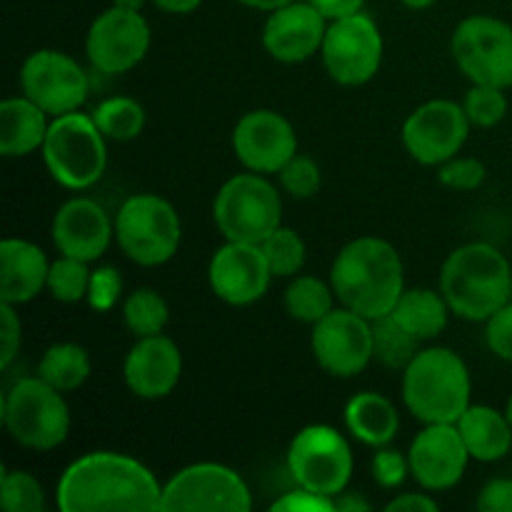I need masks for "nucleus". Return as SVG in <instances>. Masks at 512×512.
Listing matches in <instances>:
<instances>
[{"instance_id": "nucleus-1", "label": "nucleus", "mask_w": 512, "mask_h": 512, "mask_svg": "<svg viewBox=\"0 0 512 512\" xmlns=\"http://www.w3.org/2000/svg\"><path fill=\"white\" fill-rule=\"evenodd\" d=\"M163 488L140 460L110 450H95L73 460L55 488L63 512H155Z\"/></svg>"}, {"instance_id": "nucleus-2", "label": "nucleus", "mask_w": 512, "mask_h": 512, "mask_svg": "<svg viewBox=\"0 0 512 512\" xmlns=\"http://www.w3.org/2000/svg\"><path fill=\"white\" fill-rule=\"evenodd\" d=\"M330 285L343 308L368 320L385 318L405 290L403 260L393 243L363 235L335 255Z\"/></svg>"}, {"instance_id": "nucleus-3", "label": "nucleus", "mask_w": 512, "mask_h": 512, "mask_svg": "<svg viewBox=\"0 0 512 512\" xmlns=\"http://www.w3.org/2000/svg\"><path fill=\"white\" fill-rule=\"evenodd\" d=\"M440 293L458 318L485 323L510 303L512 270L508 258L490 243L460 245L445 258Z\"/></svg>"}, {"instance_id": "nucleus-4", "label": "nucleus", "mask_w": 512, "mask_h": 512, "mask_svg": "<svg viewBox=\"0 0 512 512\" xmlns=\"http://www.w3.org/2000/svg\"><path fill=\"white\" fill-rule=\"evenodd\" d=\"M470 370L450 348H425L403 370V403L423 425L458 423L470 408Z\"/></svg>"}, {"instance_id": "nucleus-5", "label": "nucleus", "mask_w": 512, "mask_h": 512, "mask_svg": "<svg viewBox=\"0 0 512 512\" xmlns=\"http://www.w3.org/2000/svg\"><path fill=\"white\" fill-rule=\"evenodd\" d=\"M108 138L85 113L55 115L40 148L50 178L68 190H88L108 168Z\"/></svg>"}, {"instance_id": "nucleus-6", "label": "nucleus", "mask_w": 512, "mask_h": 512, "mask_svg": "<svg viewBox=\"0 0 512 512\" xmlns=\"http://www.w3.org/2000/svg\"><path fill=\"white\" fill-rule=\"evenodd\" d=\"M63 395L40 375L15 380L3 395V425L10 438L38 453L60 448L70 433V408Z\"/></svg>"}, {"instance_id": "nucleus-7", "label": "nucleus", "mask_w": 512, "mask_h": 512, "mask_svg": "<svg viewBox=\"0 0 512 512\" xmlns=\"http://www.w3.org/2000/svg\"><path fill=\"white\" fill-rule=\"evenodd\" d=\"M215 228L225 240L260 245L283 220V198L260 173L233 175L213 200Z\"/></svg>"}, {"instance_id": "nucleus-8", "label": "nucleus", "mask_w": 512, "mask_h": 512, "mask_svg": "<svg viewBox=\"0 0 512 512\" xmlns=\"http://www.w3.org/2000/svg\"><path fill=\"white\" fill-rule=\"evenodd\" d=\"M183 228L178 210L165 198L140 193L125 200L115 215V240L125 258L143 268H158L178 253Z\"/></svg>"}, {"instance_id": "nucleus-9", "label": "nucleus", "mask_w": 512, "mask_h": 512, "mask_svg": "<svg viewBox=\"0 0 512 512\" xmlns=\"http://www.w3.org/2000/svg\"><path fill=\"white\" fill-rule=\"evenodd\" d=\"M288 473L295 485L338 498L353 478V450L338 428L325 423L305 425L288 445Z\"/></svg>"}, {"instance_id": "nucleus-10", "label": "nucleus", "mask_w": 512, "mask_h": 512, "mask_svg": "<svg viewBox=\"0 0 512 512\" xmlns=\"http://www.w3.org/2000/svg\"><path fill=\"white\" fill-rule=\"evenodd\" d=\"M450 53L470 83L512 88V25L505 20L493 15L460 20L450 38Z\"/></svg>"}, {"instance_id": "nucleus-11", "label": "nucleus", "mask_w": 512, "mask_h": 512, "mask_svg": "<svg viewBox=\"0 0 512 512\" xmlns=\"http://www.w3.org/2000/svg\"><path fill=\"white\" fill-rule=\"evenodd\" d=\"M163 512H250L253 495L240 473L220 463H195L163 485Z\"/></svg>"}, {"instance_id": "nucleus-12", "label": "nucleus", "mask_w": 512, "mask_h": 512, "mask_svg": "<svg viewBox=\"0 0 512 512\" xmlns=\"http://www.w3.org/2000/svg\"><path fill=\"white\" fill-rule=\"evenodd\" d=\"M330 78L345 88H358L375 78L383 63V35L375 20L363 10L330 20L320 48Z\"/></svg>"}, {"instance_id": "nucleus-13", "label": "nucleus", "mask_w": 512, "mask_h": 512, "mask_svg": "<svg viewBox=\"0 0 512 512\" xmlns=\"http://www.w3.org/2000/svg\"><path fill=\"white\" fill-rule=\"evenodd\" d=\"M20 88L25 98L55 118L80 110V105L88 100L90 80L78 60L68 53L43 48L25 58L20 68Z\"/></svg>"}, {"instance_id": "nucleus-14", "label": "nucleus", "mask_w": 512, "mask_h": 512, "mask_svg": "<svg viewBox=\"0 0 512 512\" xmlns=\"http://www.w3.org/2000/svg\"><path fill=\"white\" fill-rule=\"evenodd\" d=\"M470 120L465 108L455 100H428L405 118L400 140L403 148L420 165L438 168L445 160L460 155L468 143Z\"/></svg>"}, {"instance_id": "nucleus-15", "label": "nucleus", "mask_w": 512, "mask_h": 512, "mask_svg": "<svg viewBox=\"0 0 512 512\" xmlns=\"http://www.w3.org/2000/svg\"><path fill=\"white\" fill-rule=\"evenodd\" d=\"M310 350L333 378H355L373 363V320L348 308H335L310 330Z\"/></svg>"}, {"instance_id": "nucleus-16", "label": "nucleus", "mask_w": 512, "mask_h": 512, "mask_svg": "<svg viewBox=\"0 0 512 512\" xmlns=\"http://www.w3.org/2000/svg\"><path fill=\"white\" fill-rule=\"evenodd\" d=\"M150 50V25L140 10L110 5L90 23L85 55L98 73L120 75L133 70Z\"/></svg>"}, {"instance_id": "nucleus-17", "label": "nucleus", "mask_w": 512, "mask_h": 512, "mask_svg": "<svg viewBox=\"0 0 512 512\" xmlns=\"http://www.w3.org/2000/svg\"><path fill=\"white\" fill-rule=\"evenodd\" d=\"M233 153L240 165L260 175H278L298 153L293 123L278 110H250L233 128Z\"/></svg>"}, {"instance_id": "nucleus-18", "label": "nucleus", "mask_w": 512, "mask_h": 512, "mask_svg": "<svg viewBox=\"0 0 512 512\" xmlns=\"http://www.w3.org/2000/svg\"><path fill=\"white\" fill-rule=\"evenodd\" d=\"M470 453L455 423H430L420 430L408 448L410 475L430 493L450 490L463 480Z\"/></svg>"}, {"instance_id": "nucleus-19", "label": "nucleus", "mask_w": 512, "mask_h": 512, "mask_svg": "<svg viewBox=\"0 0 512 512\" xmlns=\"http://www.w3.org/2000/svg\"><path fill=\"white\" fill-rule=\"evenodd\" d=\"M270 280H273V273H270L268 260H265L263 248L255 243L225 240V245H220L210 258V290L215 298L235 308L258 303L268 293Z\"/></svg>"}, {"instance_id": "nucleus-20", "label": "nucleus", "mask_w": 512, "mask_h": 512, "mask_svg": "<svg viewBox=\"0 0 512 512\" xmlns=\"http://www.w3.org/2000/svg\"><path fill=\"white\" fill-rule=\"evenodd\" d=\"M330 20L313 3H293L273 10L263 25V48L278 63H305L320 53Z\"/></svg>"}, {"instance_id": "nucleus-21", "label": "nucleus", "mask_w": 512, "mask_h": 512, "mask_svg": "<svg viewBox=\"0 0 512 512\" xmlns=\"http://www.w3.org/2000/svg\"><path fill=\"white\" fill-rule=\"evenodd\" d=\"M50 238L60 255L93 263L110 248V240L115 238V223L95 200L70 198L55 210Z\"/></svg>"}, {"instance_id": "nucleus-22", "label": "nucleus", "mask_w": 512, "mask_h": 512, "mask_svg": "<svg viewBox=\"0 0 512 512\" xmlns=\"http://www.w3.org/2000/svg\"><path fill=\"white\" fill-rule=\"evenodd\" d=\"M183 375V355L168 335L138 338L123 360V380L140 400L168 398Z\"/></svg>"}, {"instance_id": "nucleus-23", "label": "nucleus", "mask_w": 512, "mask_h": 512, "mask_svg": "<svg viewBox=\"0 0 512 512\" xmlns=\"http://www.w3.org/2000/svg\"><path fill=\"white\" fill-rule=\"evenodd\" d=\"M50 260L35 243L5 238L0 243V303L25 305L48 288Z\"/></svg>"}, {"instance_id": "nucleus-24", "label": "nucleus", "mask_w": 512, "mask_h": 512, "mask_svg": "<svg viewBox=\"0 0 512 512\" xmlns=\"http://www.w3.org/2000/svg\"><path fill=\"white\" fill-rule=\"evenodd\" d=\"M50 115L33 100L5 98L0 103V153L5 158H25L43 148Z\"/></svg>"}, {"instance_id": "nucleus-25", "label": "nucleus", "mask_w": 512, "mask_h": 512, "mask_svg": "<svg viewBox=\"0 0 512 512\" xmlns=\"http://www.w3.org/2000/svg\"><path fill=\"white\" fill-rule=\"evenodd\" d=\"M470 458L478 463H498L512 448V425L508 413L493 405H470L458 423Z\"/></svg>"}, {"instance_id": "nucleus-26", "label": "nucleus", "mask_w": 512, "mask_h": 512, "mask_svg": "<svg viewBox=\"0 0 512 512\" xmlns=\"http://www.w3.org/2000/svg\"><path fill=\"white\" fill-rule=\"evenodd\" d=\"M345 428L360 443L370 448H385L395 440L400 430V413L385 395L365 390L353 395L343 410Z\"/></svg>"}, {"instance_id": "nucleus-27", "label": "nucleus", "mask_w": 512, "mask_h": 512, "mask_svg": "<svg viewBox=\"0 0 512 512\" xmlns=\"http://www.w3.org/2000/svg\"><path fill=\"white\" fill-rule=\"evenodd\" d=\"M453 313L448 300L440 290L430 288H410L403 290L395 308L390 310L395 323L408 330L410 335L423 343V340L438 338L448 325V315Z\"/></svg>"}, {"instance_id": "nucleus-28", "label": "nucleus", "mask_w": 512, "mask_h": 512, "mask_svg": "<svg viewBox=\"0 0 512 512\" xmlns=\"http://www.w3.org/2000/svg\"><path fill=\"white\" fill-rule=\"evenodd\" d=\"M93 373L90 353L78 343H55L43 353L38 375L60 393H73L83 388Z\"/></svg>"}, {"instance_id": "nucleus-29", "label": "nucleus", "mask_w": 512, "mask_h": 512, "mask_svg": "<svg viewBox=\"0 0 512 512\" xmlns=\"http://www.w3.org/2000/svg\"><path fill=\"white\" fill-rule=\"evenodd\" d=\"M283 303L290 318L313 328L318 320L333 313L338 298H335L333 285L325 280L315 278V275H295L285 288Z\"/></svg>"}, {"instance_id": "nucleus-30", "label": "nucleus", "mask_w": 512, "mask_h": 512, "mask_svg": "<svg viewBox=\"0 0 512 512\" xmlns=\"http://www.w3.org/2000/svg\"><path fill=\"white\" fill-rule=\"evenodd\" d=\"M90 118L95 120L100 133L115 143L135 140L145 128V108L128 95H113V98L100 100Z\"/></svg>"}, {"instance_id": "nucleus-31", "label": "nucleus", "mask_w": 512, "mask_h": 512, "mask_svg": "<svg viewBox=\"0 0 512 512\" xmlns=\"http://www.w3.org/2000/svg\"><path fill=\"white\" fill-rule=\"evenodd\" d=\"M123 323L135 338H148V335L163 333L170 320L168 303L153 288H135L123 300Z\"/></svg>"}, {"instance_id": "nucleus-32", "label": "nucleus", "mask_w": 512, "mask_h": 512, "mask_svg": "<svg viewBox=\"0 0 512 512\" xmlns=\"http://www.w3.org/2000/svg\"><path fill=\"white\" fill-rule=\"evenodd\" d=\"M420 353V340L400 328L393 315L373 320V358L390 370H405Z\"/></svg>"}, {"instance_id": "nucleus-33", "label": "nucleus", "mask_w": 512, "mask_h": 512, "mask_svg": "<svg viewBox=\"0 0 512 512\" xmlns=\"http://www.w3.org/2000/svg\"><path fill=\"white\" fill-rule=\"evenodd\" d=\"M265 260L270 265L273 278H295L305 265V243L293 228H275L268 238L260 243Z\"/></svg>"}, {"instance_id": "nucleus-34", "label": "nucleus", "mask_w": 512, "mask_h": 512, "mask_svg": "<svg viewBox=\"0 0 512 512\" xmlns=\"http://www.w3.org/2000/svg\"><path fill=\"white\" fill-rule=\"evenodd\" d=\"M90 263L78 258H70V255H60L58 260L50 263L48 273V293L53 295V300L65 305L80 303V300L88 298V285H90Z\"/></svg>"}, {"instance_id": "nucleus-35", "label": "nucleus", "mask_w": 512, "mask_h": 512, "mask_svg": "<svg viewBox=\"0 0 512 512\" xmlns=\"http://www.w3.org/2000/svg\"><path fill=\"white\" fill-rule=\"evenodd\" d=\"M0 505L5 512L45 510V488L28 470H3L0 475Z\"/></svg>"}, {"instance_id": "nucleus-36", "label": "nucleus", "mask_w": 512, "mask_h": 512, "mask_svg": "<svg viewBox=\"0 0 512 512\" xmlns=\"http://www.w3.org/2000/svg\"><path fill=\"white\" fill-rule=\"evenodd\" d=\"M465 115L475 128H493L508 115V98L503 88L495 85H475L465 93Z\"/></svg>"}, {"instance_id": "nucleus-37", "label": "nucleus", "mask_w": 512, "mask_h": 512, "mask_svg": "<svg viewBox=\"0 0 512 512\" xmlns=\"http://www.w3.org/2000/svg\"><path fill=\"white\" fill-rule=\"evenodd\" d=\"M278 178H280V188L298 200L313 198V195L320 190V185H323L320 165L305 153H295L293 158L280 168Z\"/></svg>"}, {"instance_id": "nucleus-38", "label": "nucleus", "mask_w": 512, "mask_h": 512, "mask_svg": "<svg viewBox=\"0 0 512 512\" xmlns=\"http://www.w3.org/2000/svg\"><path fill=\"white\" fill-rule=\"evenodd\" d=\"M438 180L450 190H460V193H470V190H478L485 183V165L478 158H463V155H455V158L445 160L443 165H438Z\"/></svg>"}, {"instance_id": "nucleus-39", "label": "nucleus", "mask_w": 512, "mask_h": 512, "mask_svg": "<svg viewBox=\"0 0 512 512\" xmlns=\"http://www.w3.org/2000/svg\"><path fill=\"white\" fill-rule=\"evenodd\" d=\"M120 293H123V278L115 268L103 265V268H95L90 273V285H88V305L98 313H108L118 305Z\"/></svg>"}, {"instance_id": "nucleus-40", "label": "nucleus", "mask_w": 512, "mask_h": 512, "mask_svg": "<svg viewBox=\"0 0 512 512\" xmlns=\"http://www.w3.org/2000/svg\"><path fill=\"white\" fill-rule=\"evenodd\" d=\"M370 473H373L375 485H380V488H400L410 475L408 455H403L400 450L388 448V445H385V448H378V453L370 460Z\"/></svg>"}, {"instance_id": "nucleus-41", "label": "nucleus", "mask_w": 512, "mask_h": 512, "mask_svg": "<svg viewBox=\"0 0 512 512\" xmlns=\"http://www.w3.org/2000/svg\"><path fill=\"white\" fill-rule=\"evenodd\" d=\"M485 343L495 358L512 363V303L485 320Z\"/></svg>"}, {"instance_id": "nucleus-42", "label": "nucleus", "mask_w": 512, "mask_h": 512, "mask_svg": "<svg viewBox=\"0 0 512 512\" xmlns=\"http://www.w3.org/2000/svg\"><path fill=\"white\" fill-rule=\"evenodd\" d=\"M20 340H23V325L15 305L0 303V368L8 370L18 358Z\"/></svg>"}, {"instance_id": "nucleus-43", "label": "nucleus", "mask_w": 512, "mask_h": 512, "mask_svg": "<svg viewBox=\"0 0 512 512\" xmlns=\"http://www.w3.org/2000/svg\"><path fill=\"white\" fill-rule=\"evenodd\" d=\"M270 510L273 512H333L335 510V500L328 498V495H320V493H313V490L308 488H295L290 490V493H285L283 498L275 500L273 505H270Z\"/></svg>"}, {"instance_id": "nucleus-44", "label": "nucleus", "mask_w": 512, "mask_h": 512, "mask_svg": "<svg viewBox=\"0 0 512 512\" xmlns=\"http://www.w3.org/2000/svg\"><path fill=\"white\" fill-rule=\"evenodd\" d=\"M475 508L480 512H512V480L495 478L480 490Z\"/></svg>"}, {"instance_id": "nucleus-45", "label": "nucleus", "mask_w": 512, "mask_h": 512, "mask_svg": "<svg viewBox=\"0 0 512 512\" xmlns=\"http://www.w3.org/2000/svg\"><path fill=\"white\" fill-rule=\"evenodd\" d=\"M438 508V500L430 498L428 493H403L385 505L388 512H435Z\"/></svg>"}, {"instance_id": "nucleus-46", "label": "nucleus", "mask_w": 512, "mask_h": 512, "mask_svg": "<svg viewBox=\"0 0 512 512\" xmlns=\"http://www.w3.org/2000/svg\"><path fill=\"white\" fill-rule=\"evenodd\" d=\"M308 3H313L328 20H338L345 15L360 13L365 0H308Z\"/></svg>"}, {"instance_id": "nucleus-47", "label": "nucleus", "mask_w": 512, "mask_h": 512, "mask_svg": "<svg viewBox=\"0 0 512 512\" xmlns=\"http://www.w3.org/2000/svg\"><path fill=\"white\" fill-rule=\"evenodd\" d=\"M163 13L170 15H188L203 5V0H153Z\"/></svg>"}, {"instance_id": "nucleus-48", "label": "nucleus", "mask_w": 512, "mask_h": 512, "mask_svg": "<svg viewBox=\"0 0 512 512\" xmlns=\"http://www.w3.org/2000/svg\"><path fill=\"white\" fill-rule=\"evenodd\" d=\"M373 505L368 503V500L358 498V495L353 493H340L338 498H335V510L340 512H360V510H370Z\"/></svg>"}, {"instance_id": "nucleus-49", "label": "nucleus", "mask_w": 512, "mask_h": 512, "mask_svg": "<svg viewBox=\"0 0 512 512\" xmlns=\"http://www.w3.org/2000/svg\"><path fill=\"white\" fill-rule=\"evenodd\" d=\"M238 3H243L245 8L263 10V13H273V10L283 8V5L293 3V0H238Z\"/></svg>"}, {"instance_id": "nucleus-50", "label": "nucleus", "mask_w": 512, "mask_h": 512, "mask_svg": "<svg viewBox=\"0 0 512 512\" xmlns=\"http://www.w3.org/2000/svg\"><path fill=\"white\" fill-rule=\"evenodd\" d=\"M400 3L410 10H425V8H430V5L438 3V0H400Z\"/></svg>"}, {"instance_id": "nucleus-51", "label": "nucleus", "mask_w": 512, "mask_h": 512, "mask_svg": "<svg viewBox=\"0 0 512 512\" xmlns=\"http://www.w3.org/2000/svg\"><path fill=\"white\" fill-rule=\"evenodd\" d=\"M113 5H118V8H125V10H140L145 5V0H113Z\"/></svg>"}, {"instance_id": "nucleus-52", "label": "nucleus", "mask_w": 512, "mask_h": 512, "mask_svg": "<svg viewBox=\"0 0 512 512\" xmlns=\"http://www.w3.org/2000/svg\"><path fill=\"white\" fill-rule=\"evenodd\" d=\"M505 413H508V420H510V425H512V395H510L508 405H505Z\"/></svg>"}]
</instances>
